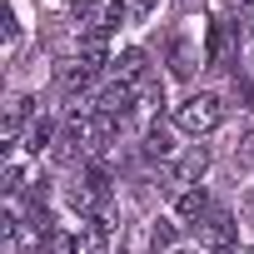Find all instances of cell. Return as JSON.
Segmentation results:
<instances>
[{
    "label": "cell",
    "instance_id": "obj_14",
    "mask_svg": "<svg viewBox=\"0 0 254 254\" xmlns=\"http://www.w3.org/2000/svg\"><path fill=\"white\" fill-rule=\"evenodd\" d=\"M239 155H244V160H254V130H249V135L239 140Z\"/></svg>",
    "mask_w": 254,
    "mask_h": 254
},
{
    "label": "cell",
    "instance_id": "obj_16",
    "mask_svg": "<svg viewBox=\"0 0 254 254\" xmlns=\"http://www.w3.org/2000/svg\"><path fill=\"white\" fill-rule=\"evenodd\" d=\"M150 5H155V0H135V10H150Z\"/></svg>",
    "mask_w": 254,
    "mask_h": 254
},
{
    "label": "cell",
    "instance_id": "obj_13",
    "mask_svg": "<svg viewBox=\"0 0 254 254\" xmlns=\"http://www.w3.org/2000/svg\"><path fill=\"white\" fill-rule=\"evenodd\" d=\"M70 15H75L80 25H90V20H95V0H75V5H70Z\"/></svg>",
    "mask_w": 254,
    "mask_h": 254
},
{
    "label": "cell",
    "instance_id": "obj_7",
    "mask_svg": "<svg viewBox=\"0 0 254 254\" xmlns=\"http://www.w3.org/2000/svg\"><path fill=\"white\" fill-rule=\"evenodd\" d=\"M194 65H199V60L190 55V45H185V40L175 35V40H170V70H175L180 80H190V75H194Z\"/></svg>",
    "mask_w": 254,
    "mask_h": 254
},
{
    "label": "cell",
    "instance_id": "obj_4",
    "mask_svg": "<svg viewBox=\"0 0 254 254\" xmlns=\"http://www.w3.org/2000/svg\"><path fill=\"white\" fill-rule=\"evenodd\" d=\"M130 105H135V90H130V85H120V80H115V85H105V90H100V100H95V110H100V115H110V120H120Z\"/></svg>",
    "mask_w": 254,
    "mask_h": 254
},
{
    "label": "cell",
    "instance_id": "obj_17",
    "mask_svg": "<svg viewBox=\"0 0 254 254\" xmlns=\"http://www.w3.org/2000/svg\"><path fill=\"white\" fill-rule=\"evenodd\" d=\"M219 254H239V249H219Z\"/></svg>",
    "mask_w": 254,
    "mask_h": 254
},
{
    "label": "cell",
    "instance_id": "obj_1",
    "mask_svg": "<svg viewBox=\"0 0 254 254\" xmlns=\"http://www.w3.org/2000/svg\"><path fill=\"white\" fill-rule=\"evenodd\" d=\"M219 120H224V100L219 95H190L175 110V125L185 135H209V130H219Z\"/></svg>",
    "mask_w": 254,
    "mask_h": 254
},
{
    "label": "cell",
    "instance_id": "obj_11",
    "mask_svg": "<svg viewBox=\"0 0 254 254\" xmlns=\"http://www.w3.org/2000/svg\"><path fill=\"white\" fill-rule=\"evenodd\" d=\"M175 234H180V229H175L170 219H155V229H150V249H170Z\"/></svg>",
    "mask_w": 254,
    "mask_h": 254
},
{
    "label": "cell",
    "instance_id": "obj_12",
    "mask_svg": "<svg viewBox=\"0 0 254 254\" xmlns=\"http://www.w3.org/2000/svg\"><path fill=\"white\" fill-rule=\"evenodd\" d=\"M145 155H160V160L170 155V135L160 130V125H155V130H150V140H145Z\"/></svg>",
    "mask_w": 254,
    "mask_h": 254
},
{
    "label": "cell",
    "instance_id": "obj_9",
    "mask_svg": "<svg viewBox=\"0 0 254 254\" xmlns=\"http://www.w3.org/2000/svg\"><path fill=\"white\" fill-rule=\"evenodd\" d=\"M199 214H209V194L204 190H185L180 194V219H199Z\"/></svg>",
    "mask_w": 254,
    "mask_h": 254
},
{
    "label": "cell",
    "instance_id": "obj_6",
    "mask_svg": "<svg viewBox=\"0 0 254 254\" xmlns=\"http://www.w3.org/2000/svg\"><path fill=\"white\" fill-rule=\"evenodd\" d=\"M204 239H209L214 249H229V244H234V219H229L224 209H214V214L204 219Z\"/></svg>",
    "mask_w": 254,
    "mask_h": 254
},
{
    "label": "cell",
    "instance_id": "obj_2",
    "mask_svg": "<svg viewBox=\"0 0 254 254\" xmlns=\"http://www.w3.org/2000/svg\"><path fill=\"white\" fill-rule=\"evenodd\" d=\"M204 170H209V150H204V145H190V150L170 165V185H194Z\"/></svg>",
    "mask_w": 254,
    "mask_h": 254
},
{
    "label": "cell",
    "instance_id": "obj_3",
    "mask_svg": "<svg viewBox=\"0 0 254 254\" xmlns=\"http://www.w3.org/2000/svg\"><path fill=\"white\" fill-rule=\"evenodd\" d=\"M115 75H120V85L145 90V75H150V65H145V50H125V55L115 60Z\"/></svg>",
    "mask_w": 254,
    "mask_h": 254
},
{
    "label": "cell",
    "instance_id": "obj_8",
    "mask_svg": "<svg viewBox=\"0 0 254 254\" xmlns=\"http://www.w3.org/2000/svg\"><path fill=\"white\" fill-rule=\"evenodd\" d=\"M40 254H80V239H75L70 229H50V234L40 239Z\"/></svg>",
    "mask_w": 254,
    "mask_h": 254
},
{
    "label": "cell",
    "instance_id": "obj_15",
    "mask_svg": "<svg viewBox=\"0 0 254 254\" xmlns=\"http://www.w3.org/2000/svg\"><path fill=\"white\" fill-rule=\"evenodd\" d=\"M239 95H244V105H249V110H254V85H249V80H244V85H239Z\"/></svg>",
    "mask_w": 254,
    "mask_h": 254
},
{
    "label": "cell",
    "instance_id": "obj_5",
    "mask_svg": "<svg viewBox=\"0 0 254 254\" xmlns=\"http://www.w3.org/2000/svg\"><path fill=\"white\" fill-rule=\"evenodd\" d=\"M35 115V100L30 95H15L10 100V110H5V125H0V130H5V140H15L20 130H25V120Z\"/></svg>",
    "mask_w": 254,
    "mask_h": 254
},
{
    "label": "cell",
    "instance_id": "obj_10",
    "mask_svg": "<svg viewBox=\"0 0 254 254\" xmlns=\"http://www.w3.org/2000/svg\"><path fill=\"white\" fill-rule=\"evenodd\" d=\"M50 140H55V125H50V120H35V125H30V155H40Z\"/></svg>",
    "mask_w": 254,
    "mask_h": 254
}]
</instances>
